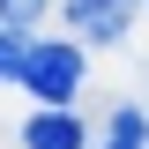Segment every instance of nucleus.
Returning a JSON list of instances; mask_svg holds the SVG:
<instances>
[{
	"label": "nucleus",
	"instance_id": "3",
	"mask_svg": "<svg viewBox=\"0 0 149 149\" xmlns=\"http://www.w3.org/2000/svg\"><path fill=\"white\" fill-rule=\"evenodd\" d=\"M67 15L82 22V37H119L127 30V0H67Z\"/></svg>",
	"mask_w": 149,
	"mask_h": 149
},
{
	"label": "nucleus",
	"instance_id": "2",
	"mask_svg": "<svg viewBox=\"0 0 149 149\" xmlns=\"http://www.w3.org/2000/svg\"><path fill=\"white\" fill-rule=\"evenodd\" d=\"M22 142L30 149H82V119H74V104H45L22 127Z\"/></svg>",
	"mask_w": 149,
	"mask_h": 149
},
{
	"label": "nucleus",
	"instance_id": "1",
	"mask_svg": "<svg viewBox=\"0 0 149 149\" xmlns=\"http://www.w3.org/2000/svg\"><path fill=\"white\" fill-rule=\"evenodd\" d=\"M22 82L45 104H74V90H82V45H37L30 67H22Z\"/></svg>",
	"mask_w": 149,
	"mask_h": 149
},
{
	"label": "nucleus",
	"instance_id": "6",
	"mask_svg": "<svg viewBox=\"0 0 149 149\" xmlns=\"http://www.w3.org/2000/svg\"><path fill=\"white\" fill-rule=\"evenodd\" d=\"M45 15V0H0V22H37Z\"/></svg>",
	"mask_w": 149,
	"mask_h": 149
},
{
	"label": "nucleus",
	"instance_id": "4",
	"mask_svg": "<svg viewBox=\"0 0 149 149\" xmlns=\"http://www.w3.org/2000/svg\"><path fill=\"white\" fill-rule=\"evenodd\" d=\"M30 22H0V82H22V67H30Z\"/></svg>",
	"mask_w": 149,
	"mask_h": 149
},
{
	"label": "nucleus",
	"instance_id": "5",
	"mask_svg": "<svg viewBox=\"0 0 149 149\" xmlns=\"http://www.w3.org/2000/svg\"><path fill=\"white\" fill-rule=\"evenodd\" d=\"M104 149H149V119H142L134 104H119L112 127H104Z\"/></svg>",
	"mask_w": 149,
	"mask_h": 149
}]
</instances>
